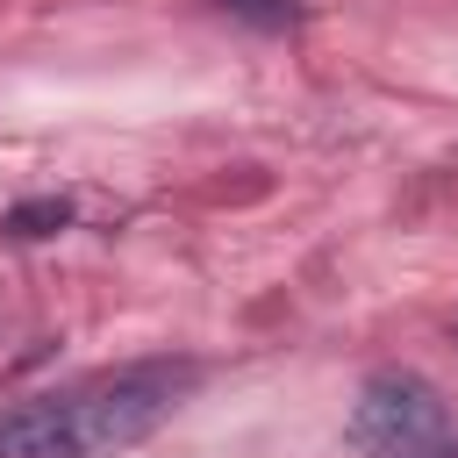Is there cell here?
I'll use <instances>...</instances> for the list:
<instances>
[{
  "mask_svg": "<svg viewBox=\"0 0 458 458\" xmlns=\"http://www.w3.org/2000/svg\"><path fill=\"white\" fill-rule=\"evenodd\" d=\"M64 222H72L64 200H21V208H7V229L14 236H57Z\"/></svg>",
  "mask_w": 458,
  "mask_h": 458,
  "instance_id": "cell-4",
  "label": "cell"
},
{
  "mask_svg": "<svg viewBox=\"0 0 458 458\" xmlns=\"http://www.w3.org/2000/svg\"><path fill=\"white\" fill-rule=\"evenodd\" d=\"M351 444L365 458H458L451 415L429 379L415 372H372L351 408Z\"/></svg>",
  "mask_w": 458,
  "mask_h": 458,
  "instance_id": "cell-2",
  "label": "cell"
},
{
  "mask_svg": "<svg viewBox=\"0 0 458 458\" xmlns=\"http://www.w3.org/2000/svg\"><path fill=\"white\" fill-rule=\"evenodd\" d=\"M193 386V365H129L114 379L43 394L0 415V458H100L136 437H150L179 394Z\"/></svg>",
  "mask_w": 458,
  "mask_h": 458,
  "instance_id": "cell-1",
  "label": "cell"
},
{
  "mask_svg": "<svg viewBox=\"0 0 458 458\" xmlns=\"http://www.w3.org/2000/svg\"><path fill=\"white\" fill-rule=\"evenodd\" d=\"M208 7H222V14H236L250 29H265V36H279V29L301 21V0H208Z\"/></svg>",
  "mask_w": 458,
  "mask_h": 458,
  "instance_id": "cell-3",
  "label": "cell"
}]
</instances>
